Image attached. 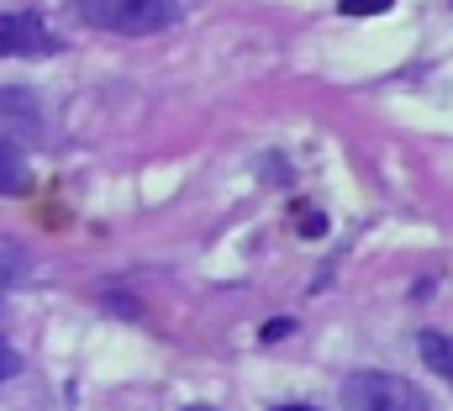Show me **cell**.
Listing matches in <instances>:
<instances>
[{
  "label": "cell",
  "instance_id": "6da1fadb",
  "mask_svg": "<svg viewBox=\"0 0 453 411\" xmlns=\"http://www.w3.org/2000/svg\"><path fill=\"white\" fill-rule=\"evenodd\" d=\"M80 16L90 27H106V32L148 37V32L174 27L185 16V5H174V0H80Z\"/></svg>",
  "mask_w": 453,
  "mask_h": 411
},
{
  "label": "cell",
  "instance_id": "7a4b0ae2",
  "mask_svg": "<svg viewBox=\"0 0 453 411\" xmlns=\"http://www.w3.org/2000/svg\"><path fill=\"white\" fill-rule=\"evenodd\" d=\"M342 407L348 411H427V391H417L401 375L385 369H358L342 385Z\"/></svg>",
  "mask_w": 453,
  "mask_h": 411
},
{
  "label": "cell",
  "instance_id": "3957f363",
  "mask_svg": "<svg viewBox=\"0 0 453 411\" xmlns=\"http://www.w3.org/2000/svg\"><path fill=\"white\" fill-rule=\"evenodd\" d=\"M58 43L42 21V11H5L0 16V53H21V58H48Z\"/></svg>",
  "mask_w": 453,
  "mask_h": 411
},
{
  "label": "cell",
  "instance_id": "277c9868",
  "mask_svg": "<svg viewBox=\"0 0 453 411\" xmlns=\"http://www.w3.org/2000/svg\"><path fill=\"white\" fill-rule=\"evenodd\" d=\"M32 190V169L16 153V143H0V196H27Z\"/></svg>",
  "mask_w": 453,
  "mask_h": 411
},
{
  "label": "cell",
  "instance_id": "5b68a950",
  "mask_svg": "<svg viewBox=\"0 0 453 411\" xmlns=\"http://www.w3.org/2000/svg\"><path fill=\"white\" fill-rule=\"evenodd\" d=\"M27 275H32V259H27V248H21L16 237H0V291L21 285Z\"/></svg>",
  "mask_w": 453,
  "mask_h": 411
},
{
  "label": "cell",
  "instance_id": "8992f818",
  "mask_svg": "<svg viewBox=\"0 0 453 411\" xmlns=\"http://www.w3.org/2000/svg\"><path fill=\"white\" fill-rule=\"evenodd\" d=\"M422 359H427V369H438L443 380H453V337L449 332H422Z\"/></svg>",
  "mask_w": 453,
  "mask_h": 411
},
{
  "label": "cell",
  "instance_id": "52a82bcc",
  "mask_svg": "<svg viewBox=\"0 0 453 411\" xmlns=\"http://www.w3.org/2000/svg\"><path fill=\"white\" fill-rule=\"evenodd\" d=\"M16 369H21V359H16V348H11V343L0 337V385H5V380H11Z\"/></svg>",
  "mask_w": 453,
  "mask_h": 411
},
{
  "label": "cell",
  "instance_id": "ba28073f",
  "mask_svg": "<svg viewBox=\"0 0 453 411\" xmlns=\"http://www.w3.org/2000/svg\"><path fill=\"white\" fill-rule=\"evenodd\" d=\"M342 11L348 16H374V11H390L385 0H342Z\"/></svg>",
  "mask_w": 453,
  "mask_h": 411
},
{
  "label": "cell",
  "instance_id": "9c48e42d",
  "mask_svg": "<svg viewBox=\"0 0 453 411\" xmlns=\"http://www.w3.org/2000/svg\"><path fill=\"white\" fill-rule=\"evenodd\" d=\"M322 232H327V221L317 211H301V237H322Z\"/></svg>",
  "mask_w": 453,
  "mask_h": 411
},
{
  "label": "cell",
  "instance_id": "30bf717a",
  "mask_svg": "<svg viewBox=\"0 0 453 411\" xmlns=\"http://www.w3.org/2000/svg\"><path fill=\"white\" fill-rule=\"evenodd\" d=\"M285 332H290V322H269V327H264V343H274V337H285Z\"/></svg>",
  "mask_w": 453,
  "mask_h": 411
},
{
  "label": "cell",
  "instance_id": "8fae6325",
  "mask_svg": "<svg viewBox=\"0 0 453 411\" xmlns=\"http://www.w3.org/2000/svg\"><path fill=\"white\" fill-rule=\"evenodd\" d=\"M280 411H311V407H280Z\"/></svg>",
  "mask_w": 453,
  "mask_h": 411
},
{
  "label": "cell",
  "instance_id": "7c38bea8",
  "mask_svg": "<svg viewBox=\"0 0 453 411\" xmlns=\"http://www.w3.org/2000/svg\"><path fill=\"white\" fill-rule=\"evenodd\" d=\"M190 411H211V407H190Z\"/></svg>",
  "mask_w": 453,
  "mask_h": 411
}]
</instances>
